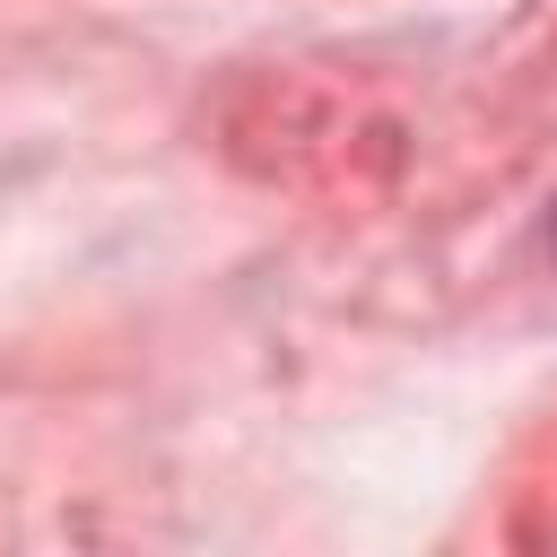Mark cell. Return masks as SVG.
Wrapping results in <instances>:
<instances>
[{"instance_id":"1","label":"cell","mask_w":557,"mask_h":557,"mask_svg":"<svg viewBox=\"0 0 557 557\" xmlns=\"http://www.w3.org/2000/svg\"><path fill=\"white\" fill-rule=\"evenodd\" d=\"M548 244H557V226H548Z\"/></svg>"}]
</instances>
